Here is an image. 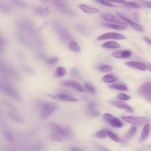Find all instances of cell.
Listing matches in <instances>:
<instances>
[{
	"label": "cell",
	"mask_w": 151,
	"mask_h": 151,
	"mask_svg": "<svg viewBox=\"0 0 151 151\" xmlns=\"http://www.w3.org/2000/svg\"><path fill=\"white\" fill-rule=\"evenodd\" d=\"M66 72V70L65 68L62 66H59L56 69L55 74L58 77H61L65 76Z\"/></svg>",
	"instance_id": "d4e9b609"
},
{
	"label": "cell",
	"mask_w": 151,
	"mask_h": 151,
	"mask_svg": "<svg viewBox=\"0 0 151 151\" xmlns=\"http://www.w3.org/2000/svg\"><path fill=\"white\" fill-rule=\"evenodd\" d=\"M22 70L24 72L31 75H33L35 74L34 70L30 68L25 65H22L21 66Z\"/></svg>",
	"instance_id": "f35d334b"
},
{
	"label": "cell",
	"mask_w": 151,
	"mask_h": 151,
	"mask_svg": "<svg viewBox=\"0 0 151 151\" xmlns=\"http://www.w3.org/2000/svg\"><path fill=\"white\" fill-rule=\"evenodd\" d=\"M0 102L2 104L9 108L10 110L16 111H17V108L10 102L4 100H2Z\"/></svg>",
	"instance_id": "83f0119b"
},
{
	"label": "cell",
	"mask_w": 151,
	"mask_h": 151,
	"mask_svg": "<svg viewBox=\"0 0 151 151\" xmlns=\"http://www.w3.org/2000/svg\"><path fill=\"white\" fill-rule=\"evenodd\" d=\"M7 42L0 35V53H3L4 51L5 47Z\"/></svg>",
	"instance_id": "8d00e7d4"
},
{
	"label": "cell",
	"mask_w": 151,
	"mask_h": 151,
	"mask_svg": "<svg viewBox=\"0 0 151 151\" xmlns=\"http://www.w3.org/2000/svg\"><path fill=\"white\" fill-rule=\"evenodd\" d=\"M47 127L52 133L57 134L61 138H67L71 135V130L69 128L61 126L53 122H49Z\"/></svg>",
	"instance_id": "6da1fadb"
},
{
	"label": "cell",
	"mask_w": 151,
	"mask_h": 151,
	"mask_svg": "<svg viewBox=\"0 0 151 151\" xmlns=\"http://www.w3.org/2000/svg\"><path fill=\"white\" fill-rule=\"evenodd\" d=\"M98 70L102 72H109L113 70L112 67L109 65H100L98 67Z\"/></svg>",
	"instance_id": "4316f807"
},
{
	"label": "cell",
	"mask_w": 151,
	"mask_h": 151,
	"mask_svg": "<svg viewBox=\"0 0 151 151\" xmlns=\"http://www.w3.org/2000/svg\"><path fill=\"white\" fill-rule=\"evenodd\" d=\"M58 108V105L55 102L46 103L42 108L40 114L41 118L44 119L47 118Z\"/></svg>",
	"instance_id": "277c9868"
},
{
	"label": "cell",
	"mask_w": 151,
	"mask_h": 151,
	"mask_svg": "<svg viewBox=\"0 0 151 151\" xmlns=\"http://www.w3.org/2000/svg\"><path fill=\"white\" fill-rule=\"evenodd\" d=\"M102 46L107 48H118L121 47L117 42L114 41L106 42L102 44Z\"/></svg>",
	"instance_id": "44dd1931"
},
{
	"label": "cell",
	"mask_w": 151,
	"mask_h": 151,
	"mask_svg": "<svg viewBox=\"0 0 151 151\" xmlns=\"http://www.w3.org/2000/svg\"><path fill=\"white\" fill-rule=\"evenodd\" d=\"M125 1H110V2H116L119 3H122L124 2Z\"/></svg>",
	"instance_id": "f907efd6"
},
{
	"label": "cell",
	"mask_w": 151,
	"mask_h": 151,
	"mask_svg": "<svg viewBox=\"0 0 151 151\" xmlns=\"http://www.w3.org/2000/svg\"><path fill=\"white\" fill-rule=\"evenodd\" d=\"M61 83L63 86L72 88L80 92H83L85 91L84 88L81 84L74 81L64 80L61 81Z\"/></svg>",
	"instance_id": "9c48e42d"
},
{
	"label": "cell",
	"mask_w": 151,
	"mask_h": 151,
	"mask_svg": "<svg viewBox=\"0 0 151 151\" xmlns=\"http://www.w3.org/2000/svg\"><path fill=\"white\" fill-rule=\"evenodd\" d=\"M93 1L96 3L110 7H115L116 6L105 0H93Z\"/></svg>",
	"instance_id": "836d02e7"
},
{
	"label": "cell",
	"mask_w": 151,
	"mask_h": 151,
	"mask_svg": "<svg viewBox=\"0 0 151 151\" xmlns=\"http://www.w3.org/2000/svg\"><path fill=\"white\" fill-rule=\"evenodd\" d=\"M69 47L72 51L78 52L80 51V48L78 44L74 41H71L69 43Z\"/></svg>",
	"instance_id": "f1b7e54d"
},
{
	"label": "cell",
	"mask_w": 151,
	"mask_h": 151,
	"mask_svg": "<svg viewBox=\"0 0 151 151\" xmlns=\"http://www.w3.org/2000/svg\"><path fill=\"white\" fill-rule=\"evenodd\" d=\"M48 137L50 139L55 142H61L62 138L57 134L52 133L48 135Z\"/></svg>",
	"instance_id": "74e56055"
},
{
	"label": "cell",
	"mask_w": 151,
	"mask_h": 151,
	"mask_svg": "<svg viewBox=\"0 0 151 151\" xmlns=\"http://www.w3.org/2000/svg\"><path fill=\"white\" fill-rule=\"evenodd\" d=\"M151 84L150 83H144L139 89V94L143 98L150 102L151 100Z\"/></svg>",
	"instance_id": "5b68a950"
},
{
	"label": "cell",
	"mask_w": 151,
	"mask_h": 151,
	"mask_svg": "<svg viewBox=\"0 0 151 151\" xmlns=\"http://www.w3.org/2000/svg\"><path fill=\"white\" fill-rule=\"evenodd\" d=\"M108 135L111 139L116 142H122L120 138L112 132L109 131L108 133Z\"/></svg>",
	"instance_id": "d590c367"
},
{
	"label": "cell",
	"mask_w": 151,
	"mask_h": 151,
	"mask_svg": "<svg viewBox=\"0 0 151 151\" xmlns=\"http://www.w3.org/2000/svg\"><path fill=\"white\" fill-rule=\"evenodd\" d=\"M16 111L10 110L7 113L8 116L14 121L18 123H22L24 122L23 117L16 112Z\"/></svg>",
	"instance_id": "5bb4252c"
},
{
	"label": "cell",
	"mask_w": 151,
	"mask_h": 151,
	"mask_svg": "<svg viewBox=\"0 0 151 151\" xmlns=\"http://www.w3.org/2000/svg\"><path fill=\"white\" fill-rule=\"evenodd\" d=\"M11 2L14 5L19 7L24 8L27 6L26 3L22 1L13 0H12Z\"/></svg>",
	"instance_id": "e575fe53"
},
{
	"label": "cell",
	"mask_w": 151,
	"mask_h": 151,
	"mask_svg": "<svg viewBox=\"0 0 151 151\" xmlns=\"http://www.w3.org/2000/svg\"><path fill=\"white\" fill-rule=\"evenodd\" d=\"M17 37L19 42L25 46L28 45V43L27 40L21 33L18 32L17 34Z\"/></svg>",
	"instance_id": "1f68e13d"
},
{
	"label": "cell",
	"mask_w": 151,
	"mask_h": 151,
	"mask_svg": "<svg viewBox=\"0 0 151 151\" xmlns=\"http://www.w3.org/2000/svg\"><path fill=\"white\" fill-rule=\"evenodd\" d=\"M78 7L81 10L87 13L96 14L99 12V9L96 8L85 4H80Z\"/></svg>",
	"instance_id": "2e32d148"
},
{
	"label": "cell",
	"mask_w": 151,
	"mask_h": 151,
	"mask_svg": "<svg viewBox=\"0 0 151 151\" xmlns=\"http://www.w3.org/2000/svg\"><path fill=\"white\" fill-rule=\"evenodd\" d=\"M89 114L91 116L94 117L98 116L100 115V113L99 111L95 110L90 111Z\"/></svg>",
	"instance_id": "ee69618b"
},
{
	"label": "cell",
	"mask_w": 151,
	"mask_h": 151,
	"mask_svg": "<svg viewBox=\"0 0 151 151\" xmlns=\"http://www.w3.org/2000/svg\"><path fill=\"white\" fill-rule=\"evenodd\" d=\"M71 151H83L81 148L76 146H73L71 147L70 148Z\"/></svg>",
	"instance_id": "f6af8a7d"
},
{
	"label": "cell",
	"mask_w": 151,
	"mask_h": 151,
	"mask_svg": "<svg viewBox=\"0 0 151 151\" xmlns=\"http://www.w3.org/2000/svg\"><path fill=\"white\" fill-rule=\"evenodd\" d=\"M0 11L3 13L8 14L11 12V9L7 4L0 2Z\"/></svg>",
	"instance_id": "cb8c5ba5"
},
{
	"label": "cell",
	"mask_w": 151,
	"mask_h": 151,
	"mask_svg": "<svg viewBox=\"0 0 151 151\" xmlns=\"http://www.w3.org/2000/svg\"><path fill=\"white\" fill-rule=\"evenodd\" d=\"M58 60L59 58L58 57H52L47 60V63L49 65H52L57 63Z\"/></svg>",
	"instance_id": "b9f144b4"
},
{
	"label": "cell",
	"mask_w": 151,
	"mask_h": 151,
	"mask_svg": "<svg viewBox=\"0 0 151 151\" xmlns=\"http://www.w3.org/2000/svg\"><path fill=\"white\" fill-rule=\"evenodd\" d=\"M103 25L108 28L116 30H124L126 29L125 27L115 24L106 23H104Z\"/></svg>",
	"instance_id": "603a6c76"
},
{
	"label": "cell",
	"mask_w": 151,
	"mask_h": 151,
	"mask_svg": "<svg viewBox=\"0 0 151 151\" xmlns=\"http://www.w3.org/2000/svg\"><path fill=\"white\" fill-rule=\"evenodd\" d=\"M122 119L125 122L136 126L145 125L150 122V119L143 117H137L132 116H122Z\"/></svg>",
	"instance_id": "3957f363"
},
{
	"label": "cell",
	"mask_w": 151,
	"mask_h": 151,
	"mask_svg": "<svg viewBox=\"0 0 151 151\" xmlns=\"http://www.w3.org/2000/svg\"><path fill=\"white\" fill-rule=\"evenodd\" d=\"M103 117L106 122L109 123L113 127H121L123 126L122 122L119 119L111 114L108 113L104 114Z\"/></svg>",
	"instance_id": "8992f818"
},
{
	"label": "cell",
	"mask_w": 151,
	"mask_h": 151,
	"mask_svg": "<svg viewBox=\"0 0 151 151\" xmlns=\"http://www.w3.org/2000/svg\"><path fill=\"white\" fill-rule=\"evenodd\" d=\"M137 129L135 127L132 126L130 127L124 137L123 141L124 143L128 142L134 135L136 132Z\"/></svg>",
	"instance_id": "ac0fdd59"
},
{
	"label": "cell",
	"mask_w": 151,
	"mask_h": 151,
	"mask_svg": "<svg viewBox=\"0 0 151 151\" xmlns=\"http://www.w3.org/2000/svg\"><path fill=\"white\" fill-rule=\"evenodd\" d=\"M0 92L19 102L22 101L21 96L12 86L6 83L0 82Z\"/></svg>",
	"instance_id": "7a4b0ae2"
},
{
	"label": "cell",
	"mask_w": 151,
	"mask_h": 151,
	"mask_svg": "<svg viewBox=\"0 0 151 151\" xmlns=\"http://www.w3.org/2000/svg\"><path fill=\"white\" fill-rule=\"evenodd\" d=\"M16 54L17 56L19 57V58L22 59L24 58V56L19 51L16 52Z\"/></svg>",
	"instance_id": "7dc6e473"
},
{
	"label": "cell",
	"mask_w": 151,
	"mask_h": 151,
	"mask_svg": "<svg viewBox=\"0 0 151 151\" xmlns=\"http://www.w3.org/2000/svg\"><path fill=\"white\" fill-rule=\"evenodd\" d=\"M34 10L37 14L43 16H46L48 14L49 12L48 10L46 9L40 7H35Z\"/></svg>",
	"instance_id": "484cf974"
},
{
	"label": "cell",
	"mask_w": 151,
	"mask_h": 151,
	"mask_svg": "<svg viewBox=\"0 0 151 151\" xmlns=\"http://www.w3.org/2000/svg\"><path fill=\"white\" fill-rule=\"evenodd\" d=\"M55 96L56 99L65 101L75 102L78 101V100L77 99L64 93H57L56 94Z\"/></svg>",
	"instance_id": "9a60e30c"
},
{
	"label": "cell",
	"mask_w": 151,
	"mask_h": 151,
	"mask_svg": "<svg viewBox=\"0 0 151 151\" xmlns=\"http://www.w3.org/2000/svg\"><path fill=\"white\" fill-rule=\"evenodd\" d=\"M150 130V127L149 124L145 125L142 129L141 134L140 141L141 142L145 141L148 136Z\"/></svg>",
	"instance_id": "d6986e66"
},
{
	"label": "cell",
	"mask_w": 151,
	"mask_h": 151,
	"mask_svg": "<svg viewBox=\"0 0 151 151\" xmlns=\"http://www.w3.org/2000/svg\"><path fill=\"white\" fill-rule=\"evenodd\" d=\"M148 67L150 70V72L151 71V64L150 63H148Z\"/></svg>",
	"instance_id": "816d5d0a"
},
{
	"label": "cell",
	"mask_w": 151,
	"mask_h": 151,
	"mask_svg": "<svg viewBox=\"0 0 151 151\" xmlns=\"http://www.w3.org/2000/svg\"><path fill=\"white\" fill-rule=\"evenodd\" d=\"M109 87L111 88L121 91H127L128 88L125 84L122 83H118L110 84Z\"/></svg>",
	"instance_id": "ffe728a7"
},
{
	"label": "cell",
	"mask_w": 151,
	"mask_h": 151,
	"mask_svg": "<svg viewBox=\"0 0 151 151\" xmlns=\"http://www.w3.org/2000/svg\"><path fill=\"white\" fill-rule=\"evenodd\" d=\"M132 55V52L126 50H118L113 52L112 55L114 57L119 59L126 58L129 57Z\"/></svg>",
	"instance_id": "7c38bea8"
},
{
	"label": "cell",
	"mask_w": 151,
	"mask_h": 151,
	"mask_svg": "<svg viewBox=\"0 0 151 151\" xmlns=\"http://www.w3.org/2000/svg\"><path fill=\"white\" fill-rule=\"evenodd\" d=\"M109 130L106 129H104L99 131L96 132V136L99 138H104L106 137L108 135V133Z\"/></svg>",
	"instance_id": "d6a6232c"
},
{
	"label": "cell",
	"mask_w": 151,
	"mask_h": 151,
	"mask_svg": "<svg viewBox=\"0 0 151 151\" xmlns=\"http://www.w3.org/2000/svg\"><path fill=\"white\" fill-rule=\"evenodd\" d=\"M116 15L119 18L123 19L124 21H125L127 23V22L132 27L135 29L140 32L144 31L143 28L140 25L132 21L123 14L117 12L116 13Z\"/></svg>",
	"instance_id": "8fae6325"
},
{
	"label": "cell",
	"mask_w": 151,
	"mask_h": 151,
	"mask_svg": "<svg viewBox=\"0 0 151 151\" xmlns=\"http://www.w3.org/2000/svg\"><path fill=\"white\" fill-rule=\"evenodd\" d=\"M142 151V150H140V151Z\"/></svg>",
	"instance_id": "f5cc1de1"
},
{
	"label": "cell",
	"mask_w": 151,
	"mask_h": 151,
	"mask_svg": "<svg viewBox=\"0 0 151 151\" xmlns=\"http://www.w3.org/2000/svg\"><path fill=\"white\" fill-rule=\"evenodd\" d=\"M137 1L144 6L149 8H151V3L150 2L142 0Z\"/></svg>",
	"instance_id": "7bdbcfd3"
},
{
	"label": "cell",
	"mask_w": 151,
	"mask_h": 151,
	"mask_svg": "<svg viewBox=\"0 0 151 151\" xmlns=\"http://www.w3.org/2000/svg\"><path fill=\"white\" fill-rule=\"evenodd\" d=\"M112 104L121 109H124L130 113H132L134 111L133 109L126 103L121 101L118 100H112L109 101Z\"/></svg>",
	"instance_id": "30bf717a"
},
{
	"label": "cell",
	"mask_w": 151,
	"mask_h": 151,
	"mask_svg": "<svg viewBox=\"0 0 151 151\" xmlns=\"http://www.w3.org/2000/svg\"><path fill=\"white\" fill-rule=\"evenodd\" d=\"M98 149L100 151H111L110 150L98 146Z\"/></svg>",
	"instance_id": "c3c4849f"
},
{
	"label": "cell",
	"mask_w": 151,
	"mask_h": 151,
	"mask_svg": "<svg viewBox=\"0 0 151 151\" xmlns=\"http://www.w3.org/2000/svg\"><path fill=\"white\" fill-rule=\"evenodd\" d=\"M102 81L106 83L115 82L117 80V78L112 74H107L104 76L102 78Z\"/></svg>",
	"instance_id": "7402d4cb"
},
{
	"label": "cell",
	"mask_w": 151,
	"mask_h": 151,
	"mask_svg": "<svg viewBox=\"0 0 151 151\" xmlns=\"http://www.w3.org/2000/svg\"><path fill=\"white\" fill-rule=\"evenodd\" d=\"M124 6L133 8L134 9H140V6L139 5L135 2L132 1H125L122 3Z\"/></svg>",
	"instance_id": "f546056e"
},
{
	"label": "cell",
	"mask_w": 151,
	"mask_h": 151,
	"mask_svg": "<svg viewBox=\"0 0 151 151\" xmlns=\"http://www.w3.org/2000/svg\"><path fill=\"white\" fill-rule=\"evenodd\" d=\"M125 65L130 68L142 71H145L147 68V66L145 64L139 62H128L126 63Z\"/></svg>",
	"instance_id": "4fadbf2b"
},
{
	"label": "cell",
	"mask_w": 151,
	"mask_h": 151,
	"mask_svg": "<svg viewBox=\"0 0 151 151\" xmlns=\"http://www.w3.org/2000/svg\"><path fill=\"white\" fill-rule=\"evenodd\" d=\"M102 17L106 21L114 22L125 27L128 26L127 23L124 20L109 13H105L103 14Z\"/></svg>",
	"instance_id": "52a82bcc"
},
{
	"label": "cell",
	"mask_w": 151,
	"mask_h": 151,
	"mask_svg": "<svg viewBox=\"0 0 151 151\" xmlns=\"http://www.w3.org/2000/svg\"><path fill=\"white\" fill-rule=\"evenodd\" d=\"M94 106V104L92 103H89L88 105V107L89 109H92Z\"/></svg>",
	"instance_id": "681fc988"
},
{
	"label": "cell",
	"mask_w": 151,
	"mask_h": 151,
	"mask_svg": "<svg viewBox=\"0 0 151 151\" xmlns=\"http://www.w3.org/2000/svg\"><path fill=\"white\" fill-rule=\"evenodd\" d=\"M70 74L72 76L76 78L79 77L80 76L79 71L75 68H73L71 69Z\"/></svg>",
	"instance_id": "ab89813d"
},
{
	"label": "cell",
	"mask_w": 151,
	"mask_h": 151,
	"mask_svg": "<svg viewBox=\"0 0 151 151\" xmlns=\"http://www.w3.org/2000/svg\"><path fill=\"white\" fill-rule=\"evenodd\" d=\"M143 39L148 44L151 45V39L150 38L147 37H144Z\"/></svg>",
	"instance_id": "bcb514c9"
},
{
	"label": "cell",
	"mask_w": 151,
	"mask_h": 151,
	"mask_svg": "<svg viewBox=\"0 0 151 151\" xmlns=\"http://www.w3.org/2000/svg\"><path fill=\"white\" fill-rule=\"evenodd\" d=\"M118 98L122 100H127L130 99V97L129 96L123 93H120L117 96Z\"/></svg>",
	"instance_id": "60d3db41"
},
{
	"label": "cell",
	"mask_w": 151,
	"mask_h": 151,
	"mask_svg": "<svg viewBox=\"0 0 151 151\" xmlns=\"http://www.w3.org/2000/svg\"><path fill=\"white\" fill-rule=\"evenodd\" d=\"M12 66L6 63L0 58V72L2 73L10 75V72Z\"/></svg>",
	"instance_id": "e0dca14e"
},
{
	"label": "cell",
	"mask_w": 151,
	"mask_h": 151,
	"mask_svg": "<svg viewBox=\"0 0 151 151\" xmlns=\"http://www.w3.org/2000/svg\"><path fill=\"white\" fill-rule=\"evenodd\" d=\"M126 36L115 32H110L104 34L98 37V40H102L107 39L124 40L126 39Z\"/></svg>",
	"instance_id": "ba28073f"
},
{
	"label": "cell",
	"mask_w": 151,
	"mask_h": 151,
	"mask_svg": "<svg viewBox=\"0 0 151 151\" xmlns=\"http://www.w3.org/2000/svg\"><path fill=\"white\" fill-rule=\"evenodd\" d=\"M85 89L88 92L91 94H95L96 93V90L94 87L89 82H86L84 84Z\"/></svg>",
	"instance_id": "4dcf8cb0"
}]
</instances>
